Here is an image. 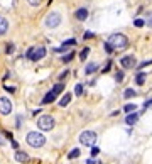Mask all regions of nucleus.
Here are the masks:
<instances>
[{"instance_id": "obj_1", "label": "nucleus", "mask_w": 152, "mask_h": 164, "mask_svg": "<svg viewBox=\"0 0 152 164\" xmlns=\"http://www.w3.org/2000/svg\"><path fill=\"white\" fill-rule=\"evenodd\" d=\"M25 141H27V144L31 147H42L46 144V137L41 134V132H36V130H32V132H29L27 134V137H25Z\"/></svg>"}, {"instance_id": "obj_2", "label": "nucleus", "mask_w": 152, "mask_h": 164, "mask_svg": "<svg viewBox=\"0 0 152 164\" xmlns=\"http://www.w3.org/2000/svg\"><path fill=\"white\" fill-rule=\"evenodd\" d=\"M113 49H125L129 46V39L123 36V34H112L107 41Z\"/></svg>"}, {"instance_id": "obj_3", "label": "nucleus", "mask_w": 152, "mask_h": 164, "mask_svg": "<svg viewBox=\"0 0 152 164\" xmlns=\"http://www.w3.org/2000/svg\"><path fill=\"white\" fill-rule=\"evenodd\" d=\"M79 142H81V146L93 147L95 142H96V132H93V130H85V132H81Z\"/></svg>"}, {"instance_id": "obj_4", "label": "nucleus", "mask_w": 152, "mask_h": 164, "mask_svg": "<svg viewBox=\"0 0 152 164\" xmlns=\"http://www.w3.org/2000/svg\"><path fill=\"white\" fill-rule=\"evenodd\" d=\"M64 90V85L63 83H57L53 86V90L49 91V93H46V96L42 98V105H47V103H53L54 100H56V96L61 93V91Z\"/></svg>"}, {"instance_id": "obj_5", "label": "nucleus", "mask_w": 152, "mask_h": 164, "mask_svg": "<svg viewBox=\"0 0 152 164\" xmlns=\"http://www.w3.org/2000/svg\"><path fill=\"white\" fill-rule=\"evenodd\" d=\"M61 20H63V17H61V14H59V12H49V14L46 15L44 24H46V27H47V29H56L57 25L61 24Z\"/></svg>"}, {"instance_id": "obj_6", "label": "nucleus", "mask_w": 152, "mask_h": 164, "mask_svg": "<svg viewBox=\"0 0 152 164\" xmlns=\"http://www.w3.org/2000/svg\"><path fill=\"white\" fill-rule=\"evenodd\" d=\"M54 118L51 117V115H41L37 118V127L41 130H51V129H54Z\"/></svg>"}, {"instance_id": "obj_7", "label": "nucleus", "mask_w": 152, "mask_h": 164, "mask_svg": "<svg viewBox=\"0 0 152 164\" xmlns=\"http://www.w3.org/2000/svg\"><path fill=\"white\" fill-rule=\"evenodd\" d=\"M120 64L125 70H132V68L137 66V59H135L133 54H127V56H123V58H120Z\"/></svg>"}, {"instance_id": "obj_8", "label": "nucleus", "mask_w": 152, "mask_h": 164, "mask_svg": "<svg viewBox=\"0 0 152 164\" xmlns=\"http://www.w3.org/2000/svg\"><path fill=\"white\" fill-rule=\"evenodd\" d=\"M12 112V102L7 96H0V113L2 115H9Z\"/></svg>"}, {"instance_id": "obj_9", "label": "nucleus", "mask_w": 152, "mask_h": 164, "mask_svg": "<svg viewBox=\"0 0 152 164\" xmlns=\"http://www.w3.org/2000/svg\"><path fill=\"white\" fill-rule=\"evenodd\" d=\"M44 56H46V48H44V46H39V48L34 49V54H32L31 59H32V61H39V59H42Z\"/></svg>"}, {"instance_id": "obj_10", "label": "nucleus", "mask_w": 152, "mask_h": 164, "mask_svg": "<svg viewBox=\"0 0 152 164\" xmlns=\"http://www.w3.org/2000/svg\"><path fill=\"white\" fill-rule=\"evenodd\" d=\"M75 17L79 20V22H83V20H86V17H88V10L86 9H78L75 12Z\"/></svg>"}, {"instance_id": "obj_11", "label": "nucleus", "mask_w": 152, "mask_h": 164, "mask_svg": "<svg viewBox=\"0 0 152 164\" xmlns=\"http://www.w3.org/2000/svg\"><path fill=\"white\" fill-rule=\"evenodd\" d=\"M7 31H9V20L5 17H0V36L7 34Z\"/></svg>"}, {"instance_id": "obj_12", "label": "nucleus", "mask_w": 152, "mask_h": 164, "mask_svg": "<svg viewBox=\"0 0 152 164\" xmlns=\"http://www.w3.org/2000/svg\"><path fill=\"white\" fill-rule=\"evenodd\" d=\"M15 161H19V163H27V161H29V156H27L25 152H22V151H17V152H15Z\"/></svg>"}, {"instance_id": "obj_13", "label": "nucleus", "mask_w": 152, "mask_h": 164, "mask_svg": "<svg viewBox=\"0 0 152 164\" xmlns=\"http://www.w3.org/2000/svg\"><path fill=\"white\" fill-rule=\"evenodd\" d=\"M69 102H71V93H64V96L59 100V107H66L69 105Z\"/></svg>"}, {"instance_id": "obj_14", "label": "nucleus", "mask_w": 152, "mask_h": 164, "mask_svg": "<svg viewBox=\"0 0 152 164\" xmlns=\"http://www.w3.org/2000/svg\"><path fill=\"white\" fill-rule=\"evenodd\" d=\"M137 118H139V115H137V113L133 112V113H129V115H127V118H125V122H127L129 125H133V124L137 122Z\"/></svg>"}, {"instance_id": "obj_15", "label": "nucleus", "mask_w": 152, "mask_h": 164, "mask_svg": "<svg viewBox=\"0 0 152 164\" xmlns=\"http://www.w3.org/2000/svg\"><path fill=\"white\" fill-rule=\"evenodd\" d=\"M96 70H98V64H96V63H90V64H86L85 73H86V74H91V73H95Z\"/></svg>"}, {"instance_id": "obj_16", "label": "nucleus", "mask_w": 152, "mask_h": 164, "mask_svg": "<svg viewBox=\"0 0 152 164\" xmlns=\"http://www.w3.org/2000/svg\"><path fill=\"white\" fill-rule=\"evenodd\" d=\"M144 24L149 25V27H152V10L145 12V15H144Z\"/></svg>"}, {"instance_id": "obj_17", "label": "nucleus", "mask_w": 152, "mask_h": 164, "mask_svg": "<svg viewBox=\"0 0 152 164\" xmlns=\"http://www.w3.org/2000/svg\"><path fill=\"white\" fill-rule=\"evenodd\" d=\"M79 154H81V151H79L78 147H75V149L68 154V159H76V157H79Z\"/></svg>"}, {"instance_id": "obj_18", "label": "nucleus", "mask_w": 152, "mask_h": 164, "mask_svg": "<svg viewBox=\"0 0 152 164\" xmlns=\"http://www.w3.org/2000/svg\"><path fill=\"white\" fill-rule=\"evenodd\" d=\"M123 110H125L127 113H133V112L137 110V105H133V103H127V105L123 107Z\"/></svg>"}, {"instance_id": "obj_19", "label": "nucleus", "mask_w": 152, "mask_h": 164, "mask_svg": "<svg viewBox=\"0 0 152 164\" xmlns=\"http://www.w3.org/2000/svg\"><path fill=\"white\" fill-rule=\"evenodd\" d=\"M135 81H137V85H144V81H145V74L139 73L137 74V78H135Z\"/></svg>"}, {"instance_id": "obj_20", "label": "nucleus", "mask_w": 152, "mask_h": 164, "mask_svg": "<svg viewBox=\"0 0 152 164\" xmlns=\"http://www.w3.org/2000/svg\"><path fill=\"white\" fill-rule=\"evenodd\" d=\"M135 95H137V93H135V90H132V88H127L125 93H123L125 98H132V96H135Z\"/></svg>"}, {"instance_id": "obj_21", "label": "nucleus", "mask_w": 152, "mask_h": 164, "mask_svg": "<svg viewBox=\"0 0 152 164\" xmlns=\"http://www.w3.org/2000/svg\"><path fill=\"white\" fill-rule=\"evenodd\" d=\"M88 54H90V49H88V48H85V49L79 53V59H81V61H85V59L88 58Z\"/></svg>"}, {"instance_id": "obj_22", "label": "nucleus", "mask_w": 152, "mask_h": 164, "mask_svg": "<svg viewBox=\"0 0 152 164\" xmlns=\"http://www.w3.org/2000/svg\"><path fill=\"white\" fill-rule=\"evenodd\" d=\"M73 58H75V53L71 51V53H68V54H64V56H63V63H69V61H71Z\"/></svg>"}, {"instance_id": "obj_23", "label": "nucleus", "mask_w": 152, "mask_h": 164, "mask_svg": "<svg viewBox=\"0 0 152 164\" xmlns=\"http://www.w3.org/2000/svg\"><path fill=\"white\" fill-rule=\"evenodd\" d=\"M75 93L78 95V96H79V95L83 93V85H81V83H78V85L75 86Z\"/></svg>"}, {"instance_id": "obj_24", "label": "nucleus", "mask_w": 152, "mask_h": 164, "mask_svg": "<svg viewBox=\"0 0 152 164\" xmlns=\"http://www.w3.org/2000/svg\"><path fill=\"white\" fill-rule=\"evenodd\" d=\"M14 49H15V46H14L12 42H7V48H5V51L10 54V53H14Z\"/></svg>"}, {"instance_id": "obj_25", "label": "nucleus", "mask_w": 152, "mask_h": 164, "mask_svg": "<svg viewBox=\"0 0 152 164\" xmlns=\"http://www.w3.org/2000/svg\"><path fill=\"white\" fill-rule=\"evenodd\" d=\"M133 24H135V27H144V25H145V24H144V19H135Z\"/></svg>"}, {"instance_id": "obj_26", "label": "nucleus", "mask_w": 152, "mask_h": 164, "mask_svg": "<svg viewBox=\"0 0 152 164\" xmlns=\"http://www.w3.org/2000/svg\"><path fill=\"white\" fill-rule=\"evenodd\" d=\"M27 2H29V3H31V5H32V7H39V5H41V2H42V0H27Z\"/></svg>"}, {"instance_id": "obj_27", "label": "nucleus", "mask_w": 152, "mask_h": 164, "mask_svg": "<svg viewBox=\"0 0 152 164\" xmlns=\"http://www.w3.org/2000/svg\"><path fill=\"white\" fill-rule=\"evenodd\" d=\"M63 44H64V46H68V48H69V46H73V44H76V41H75V39H68V41H64V42H63Z\"/></svg>"}, {"instance_id": "obj_28", "label": "nucleus", "mask_w": 152, "mask_h": 164, "mask_svg": "<svg viewBox=\"0 0 152 164\" xmlns=\"http://www.w3.org/2000/svg\"><path fill=\"white\" fill-rule=\"evenodd\" d=\"M34 49H36V48H29V49H27V53H25V56H27L29 59H31V58H32V54H34Z\"/></svg>"}, {"instance_id": "obj_29", "label": "nucleus", "mask_w": 152, "mask_h": 164, "mask_svg": "<svg viewBox=\"0 0 152 164\" xmlns=\"http://www.w3.org/2000/svg\"><path fill=\"white\" fill-rule=\"evenodd\" d=\"M103 48H105V51H107V53H112V51H113V48H112L108 42H105V46H103Z\"/></svg>"}, {"instance_id": "obj_30", "label": "nucleus", "mask_w": 152, "mask_h": 164, "mask_svg": "<svg viewBox=\"0 0 152 164\" xmlns=\"http://www.w3.org/2000/svg\"><path fill=\"white\" fill-rule=\"evenodd\" d=\"M98 152H100V149H98V147H91V157H95Z\"/></svg>"}, {"instance_id": "obj_31", "label": "nucleus", "mask_w": 152, "mask_h": 164, "mask_svg": "<svg viewBox=\"0 0 152 164\" xmlns=\"http://www.w3.org/2000/svg\"><path fill=\"white\" fill-rule=\"evenodd\" d=\"M115 78H117V81H122V80H123V73H117Z\"/></svg>"}, {"instance_id": "obj_32", "label": "nucleus", "mask_w": 152, "mask_h": 164, "mask_svg": "<svg viewBox=\"0 0 152 164\" xmlns=\"http://www.w3.org/2000/svg\"><path fill=\"white\" fill-rule=\"evenodd\" d=\"M90 37H93V32H85V39H90Z\"/></svg>"}, {"instance_id": "obj_33", "label": "nucleus", "mask_w": 152, "mask_h": 164, "mask_svg": "<svg viewBox=\"0 0 152 164\" xmlns=\"http://www.w3.org/2000/svg\"><path fill=\"white\" fill-rule=\"evenodd\" d=\"M151 105H152V100H149V102L144 103V108H147V107H151Z\"/></svg>"}, {"instance_id": "obj_34", "label": "nucleus", "mask_w": 152, "mask_h": 164, "mask_svg": "<svg viewBox=\"0 0 152 164\" xmlns=\"http://www.w3.org/2000/svg\"><path fill=\"white\" fill-rule=\"evenodd\" d=\"M86 164H96V163H95V159H91V157H90V159L86 161Z\"/></svg>"}, {"instance_id": "obj_35", "label": "nucleus", "mask_w": 152, "mask_h": 164, "mask_svg": "<svg viewBox=\"0 0 152 164\" xmlns=\"http://www.w3.org/2000/svg\"><path fill=\"white\" fill-rule=\"evenodd\" d=\"M66 76H68V71H64V73H61V76H59V78L63 80V78H66Z\"/></svg>"}, {"instance_id": "obj_36", "label": "nucleus", "mask_w": 152, "mask_h": 164, "mask_svg": "<svg viewBox=\"0 0 152 164\" xmlns=\"http://www.w3.org/2000/svg\"><path fill=\"white\" fill-rule=\"evenodd\" d=\"M3 144H5V141H3V139L0 137V146H3Z\"/></svg>"}]
</instances>
